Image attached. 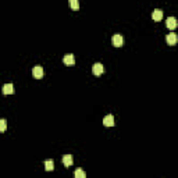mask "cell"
I'll use <instances>...</instances> for the list:
<instances>
[{
    "label": "cell",
    "instance_id": "5bb4252c",
    "mask_svg": "<svg viewBox=\"0 0 178 178\" xmlns=\"http://www.w3.org/2000/svg\"><path fill=\"white\" fill-rule=\"evenodd\" d=\"M6 128H7V121H6L4 118H1V120H0V131L3 132V131H6Z\"/></svg>",
    "mask_w": 178,
    "mask_h": 178
},
{
    "label": "cell",
    "instance_id": "ba28073f",
    "mask_svg": "<svg viewBox=\"0 0 178 178\" xmlns=\"http://www.w3.org/2000/svg\"><path fill=\"white\" fill-rule=\"evenodd\" d=\"M152 18H153L154 21H160L163 18V11L160 8H156V10L152 13Z\"/></svg>",
    "mask_w": 178,
    "mask_h": 178
},
{
    "label": "cell",
    "instance_id": "3957f363",
    "mask_svg": "<svg viewBox=\"0 0 178 178\" xmlns=\"http://www.w3.org/2000/svg\"><path fill=\"white\" fill-rule=\"evenodd\" d=\"M103 71H105V68H103V64H100V63H95L92 67V73L95 74V75H102L103 74Z\"/></svg>",
    "mask_w": 178,
    "mask_h": 178
},
{
    "label": "cell",
    "instance_id": "9c48e42d",
    "mask_svg": "<svg viewBox=\"0 0 178 178\" xmlns=\"http://www.w3.org/2000/svg\"><path fill=\"white\" fill-rule=\"evenodd\" d=\"M73 156H71V154H64V156H63V164H64L65 167H70L71 166V164H73Z\"/></svg>",
    "mask_w": 178,
    "mask_h": 178
},
{
    "label": "cell",
    "instance_id": "6da1fadb",
    "mask_svg": "<svg viewBox=\"0 0 178 178\" xmlns=\"http://www.w3.org/2000/svg\"><path fill=\"white\" fill-rule=\"evenodd\" d=\"M32 74H33V78H36V79H41V78L43 77L44 71H43V68H42L41 65H36V67H33Z\"/></svg>",
    "mask_w": 178,
    "mask_h": 178
},
{
    "label": "cell",
    "instance_id": "7c38bea8",
    "mask_svg": "<svg viewBox=\"0 0 178 178\" xmlns=\"http://www.w3.org/2000/svg\"><path fill=\"white\" fill-rule=\"evenodd\" d=\"M70 7L73 10H78L79 8V1L78 0H70Z\"/></svg>",
    "mask_w": 178,
    "mask_h": 178
},
{
    "label": "cell",
    "instance_id": "277c9868",
    "mask_svg": "<svg viewBox=\"0 0 178 178\" xmlns=\"http://www.w3.org/2000/svg\"><path fill=\"white\" fill-rule=\"evenodd\" d=\"M63 63L67 65H73L74 63H75V59H74V54H71V53H68V54H65L64 57H63Z\"/></svg>",
    "mask_w": 178,
    "mask_h": 178
},
{
    "label": "cell",
    "instance_id": "8fae6325",
    "mask_svg": "<svg viewBox=\"0 0 178 178\" xmlns=\"http://www.w3.org/2000/svg\"><path fill=\"white\" fill-rule=\"evenodd\" d=\"M44 168L47 171H53V168H54V163H53V160H46L44 162Z\"/></svg>",
    "mask_w": 178,
    "mask_h": 178
},
{
    "label": "cell",
    "instance_id": "52a82bcc",
    "mask_svg": "<svg viewBox=\"0 0 178 178\" xmlns=\"http://www.w3.org/2000/svg\"><path fill=\"white\" fill-rule=\"evenodd\" d=\"M103 124H105L106 127H113L114 125V117L111 116V114L106 116V117L103 118Z\"/></svg>",
    "mask_w": 178,
    "mask_h": 178
},
{
    "label": "cell",
    "instance_id": "30bf717a",
    "mask_svg": "<svg viewBox=\"0 0 178 178\" xmlns=\"http://www.w3.org/2000/svg\"><path fill=\"white\" fill-rule=\"evenodd\" d=\"M3 93L4 95H11V93H14V86H13V84H6V85L3 86Z\"/></svg>",
    "mask_w": 178,
    "mask_h": 178
},
{
    "label": "cell",
    "instance_id": "5b68a950",
    "mask_svg": "<svg viewBox=\"0 0 178 178\" xmlns=\"http://www.w3.org/2000/svg\"><path fill=\"white\" fill-rule=\"evenodd\" d=\"M177 41H178V38H177V35H175V33H168V35L166 36L167 44H171V46H174V44L177 43Z\"/></svg>",
    "mask_w": 178,
    "mask_h": 178
},
{
    "label": "cell",
    "instance_id": "4fadbf2b",
    "mask_svg": "<svg viewBox=\"0 0 178 178\" xmlns=\"http://www.w3.org/2000/svg\"><path fill=\"white\" fill-rule=\"evenodd\" d=\"M74 175H75V178H85V171L81 170V168H78V170H75Z\"/></svg>",
    "mask_w": 178,
    "mask_h": 178
},
{
    "label": "cell",
    "instance_id": "8992f818",
    "mask_svg": "<svg viewBox=\"0 0 178 178\" xmlns=\"http://www.w3.org/2000/svg\"><path fill=\"white\" fill-rule=\"evenodd\" d=\"M166 25L168 29H175L177 28V20H175L174 17H168L166 21Z\"/></svg>",
    "mask_w": 178,
    "mask_h": 178
},
{
    "label": "cell",
    "instance_id": "7a4b0ae2",
    "mask_svg": "<svg viewBox=\"0 0 178 178\" xmlns=\"http://www.w3.org/2000/svg\"><path fill=\"white\" fill-rule=\"evenodd\" d=\"M113 44L116 46V47H121L122 44H124V38H122V35L116 33V35L113 36Z\"/></svg>",
    "mask_w": 178,
    "mask_h": 178
}]
</instances>
